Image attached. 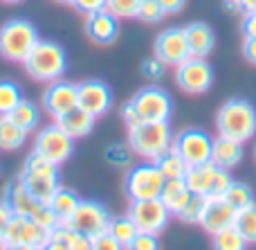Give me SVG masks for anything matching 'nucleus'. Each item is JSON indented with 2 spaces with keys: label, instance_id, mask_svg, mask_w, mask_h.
I'll return each instance as SVG.
<instances>
[{
  "label": "nucleus",
  "instance_id": "nucleus-39",
  "mask_svg": "<svg viewBox=\"0 0 256 250\" xmlns=\"http://www.w3.org/2000/svg\"><path fill=\"white\" fill-rule=\"evenodd\" d=\"M92 250H126V248L110 232H102L97 237H92Z\"/></svg>",
  "mask_w": 256,
  "mask_h": 250
},
{
  "label": "nucleus",
  "instance_id": "nucleus-7",
  "mask_svg": "<svg viewBox=\"0 0 256 250\" xmlns=\"http://www.w3.org/2000/svg\"><path fill=\"white\" fill-rule=\"evenodd\" d=\"M164 183H166V178L160 171V167L148 160L135 165L128 171L124 189L130 201H146V198H160Z\"/></svg>",
  "mask_w": 256,
  "mask_h": 250
},
{
  "label": "nucleus",
  "instance_id": "nucleus-22",
  "mask_svg": "<svg viewBox=\"0 0 256 250\" xmlns=\"http://www.w3.org/2000/svg\"><path fill=\"white\" fill-rule=\"evenodd\" d=\"M243 160V142H236L232 138L218 135L212 147V162H216L222 169H234Z\"/></svg>",
  "mask_w": 256,
  "mask_h": 250
},
{
  "label": "nucleus",
  "instance_id": "nucleus-37",
  "mask_svg": "<svg viewBox=\"0 0 256 250\" xmlns=\"http://www.w3.org/2000/svg\"><path fill=\"white\" fill-rule=\"evenodd\" d=\"M166 16L162 9V5L158 0H142L140 9H137V18L144 23H160L162 18Z\"/></svg>",
  "mask_w": 256,
  "mask_h": 250
},
{
  "label": "nucleus",
  "instance_id": "nucleus-9",
  "mask_svg": "<svg viewBox=\"0 0 256 250\" xmlns=\"http://www.w3.org/2000/svg\"><path fill=\"white\" fill-rule=\"evenodd\" d=\"M112 216L108 214V210L99 201H88L81 198V203L76 205V210L72 212V216L66 221V225H70L72 230L86 234V237H97L102 232H108Z\"/></svg>",
  "mask_w": 256,
  "mask_h": 250
},
{
  "label": "nucleus",
  "instance_id": "nucleus-48",
  "mask_svg": "<svg viewBox=\"0 0 256 250\" xmlns=\"http://www.w3.org/2000/svg\"><path fill=\"white\" fill-rule=\"evenodd\" d=\"M238 3H240V12L243 14L256 12V0H238Z\"/></svg>",
  "mask_w": 256,
  "mask_h": 250
},
{
  "label": "nucleus",
  "instance_id": "nucleus-53",
  "mask_svg": "<svg viewBox=\"0 0 256 250\" xmlns=\"http://www.w3.org/2000/svg\"><path fill=\"white\" fill-rule=\"evenodd\" d=\"M254 158H256V149H254Z\"/></svg>",
  "mask_w": 256,
  "mask_h": 250
},
{
  "label": "nucleus",
  "instance_id": "nucleus-10",
  "mask_svg": "<svg viewBox=\"0 0 256 250\" xmlns=\"http://www.w3.org/2000/svg\"><path fill=\"white\" fill-rule=\"evenodd\" d=\"M176 84L189 95H202L214 84V68L204 57H189L176 66Z\"/></svg>",
  "mask_w": 256,
  "mask_h": 250
},
{
  "label": "nucleus",
  "instance_id": "nucleus-16",
  "mask_svg": "<svg viewBox=\"0 0 256 250\" xmlns=\"http://www.w3.org/2000/svg\"><path fill=\"white\" fill-rule=\"evenodd\" d=\"M155 57L166 66H180L182 61L191 57L189 43H186L184 27H168V30L160 32L155 39Z\"/></svg>",
  "mask_w": 256,
  "mask_h": 250
},
{
  "label": "nucleus",
  "instance_id": "nucleus-42",
  "mask_svg": "<svg viewBox=\"0 0 256 250\" xmlns=\"http://www.w3.org/2000/svg\"><path fill=\"white\" fill-rule=\"evenodd\" d=\"M74 9L81 14H86V16H90V14H97L102 12V9H106V0H74Z\"/></svg>",
  "mask_w": 256,
  "mask_h": 250
},
{
  "label": "nucleus",
  "instance_id": "nucleus-1",
  "mask_svg": "<svg viewBox=\"0 0 256 250\" xmlns=\"http://www.w3.org/2000/svg\"><path fill=\"white\" fill-rule=\"evenodd\" d=\"M218 135L232 138L236 142H250L256 135V108L243 97H232L218 108L216 115Z\"/></svg>",
  "mask_w": 256,
  "mask_h": 250
},
{
  "label": "nucleus",
  "instance_id": "nucleus-26",
  "mask_svg": "<svg viewBox=\"0 0 256 250\" xmlns=\"http://www.w3.org/2000/svg\"><path fill=\"white\" fill-rule=\"evenodd\" d=\"M155 165L160 167V171L164 174V178H166V180L184 178L186 171H189V165H186V160H184V158H182L173 147L168 149L166 153H162V156L155 160Z\"/></svg>",
  "mask_w": 256,
  "mask_h": 250
},
{
  "label": "nucleus",
  "instance_id": "nucleus-51",
  "mask_svg": "<svg viewBox=\"0 0 256 250\" xmlns=\"http://www.w3.org/2000/svg\"><path fill=\"white\" fill-rule=\"evenodd\" d=\"M58 3H66V5H72V3H74V0H58Z\"/></svg>",
  "mask_w": 256,
  "mask_h": 250
},
{
  "label": "nucleus",
  "instance_id": "nucleus-32",
  "mask_svg": "<svg viewBox=\"0 0 256 250\" xmlns=\"http://www.w3.org/2000/svg\"><path fill=\"white\" fill-rule=\"evenodd\" d=\"M212 237H214V250H248V246H250V243L240 237V232L234 225L212 234Z\"/></svg>",
  "mask_w": 256,
  "mask_h": 250
},
{
  "label": "nucleus",
  "instance_id": "nucleus-17",
  "mask_svg": "<svg viewBox=\"0 0 256 250\" xmlns=\"http://www.w3.org/2000/svg\"><path fill=\"white\" fill-rule=\"evenodd\" d=\"M43 108L54 120H58L61 115L76 108V84L63 79L52 81L43 93Z\"/></svg>",
  "mask_w": 256,
  "mask_h": 250
},
{
  "label": "nucleus",
  "instance_id": "nucleus-23",
  "mask_svg": "<svg viewBox=\"0 0 256 250\" xmlns=\"http://www.w3.org/2000/svg\"><path fill=\"white\" fill-rule=\"evenodd\" d=\"M58 126H61L63 131H66L68 135H70L72 140H79V138H86V135L90 133V131L94 129V122H97V117H92L90 113H86L84 108H72L70 113H66V115H61L58 120H54Z\"/></svg>",
  "mask_w": 256,
  "mask_h": 250
},
{
  "label": "nucleus",
  "instance_id": "nucleus-45",
  "mask_svg": "<svg viewBox=\"0 0 256 250\" xmlns=\"http://www.w3.org/2000/svg\"><path fill=\"white\" fill-rule=\"evenodd\" d=\"M243 54L252 66H256V36H245L243 41Z\"/></svg>",
  "mask_w": 256,
  "mask_h": 250
},
{
  "label": "nucleus",
  "instance_id": "nucleus-15",
  "mask_svg": "<svg viewBox=\"0 0 256 250\" xmlns=\"http://www.w3.org/2000/svg\"><path fill=\"white\" fill-rule=\"evenodd\" d=\"M50 241V230L40 228L34 219L22 214H12L4 230V241L2 246H14V243H30V246L43 248Z\"/></svg>",
  "mask_w": 256,
  "mask_h": 250
},
{
  "label": "nucleus",
  "instance_id": "nucleus-46",
  "mask_svg": "<svg viewBox=\"0 0 256 250\" xmlns=\"http://www.w3.org/2000/svg\"><path fill=\"white\" fill-rule=\"evenodd\" d=\"M122 120H124V124H126V126H135V124H140L137 111L132 108V104H130V102L124 104V108H122Z\"/></svg>",
  "mask_w": 256,
  "mask_h": 250
},
{
  "label": "nucleus",
  "instance_id": "nucleus-5",
  "mask_svg": "<svg viewBox=\"0 0 256 250\" xmlns=\"http://www.w3.org/2000/svg\"><path fill=\"white\" fill-rule=\"evenodd\" d=\"M38 41L40 39L34 23L25 21V18H12L0 27V54L7 61L25 63V59L30 57V52Z\"/></svg>",
  "mask_w": 256,
  "mask_h": 250
},
{
  "label": "nucleus",
  "instance_id": "nucleus-19",
  "mask_svg": "<svg viewBox=\"0 0 256 250\" xmlns=\"http://www.w3.org/2000/svg\"><path fill=\"white\" fill-rule=\"evenodd\" d=\"M2 198H4V203L9 205V210H12L14 214H22V216H30V219H34V214L40 210V205H45V203L36 201V198L32 196L20 176L14 178V180H9L7 187H4Z\"/></svg>",
  "mask_w": 256,
  "mask_h": 250
},
{
  "label": "nucleus",
  "instance_id": "nucleus-43",
  "mask_svg": "<svg viewBox=\"0 0 256 250\" xmlns=\"http://www.w3.org/2000/svg\"><path fill=\"white\" fill-rule=\"evenodd\" d=\"M14 212L9 210V205L4 203V198H0V248H2V241H4V230H7V223L12 219Z\"/></svg>",
  "mask_w": 256,
  "mask_h": 250
},
{
  "label": "nucleus",
  "instance_id": "nucleus-40",
  "mask_svg": "<svg viewBox=\"0 0 256 250\" xmlns=\"http://www.w3.org/2000/svg\"><path fill=\"white\" fill-rule=\"evenodd\" d=\"M164 68H166V63H162L158 57H150V59H146V61L142 63V72H144L148 79H162Z\"/></svg>",
  "mask_w": 256,
  "mask_h": 250
},
{
  "label": "nucleus",
  "instance_id": "nucleus-34",
  "mask_svg": "<svg viewBox=\"0 0 256 250\" xmlns=\"http://www.w3.org/2000/svg\"><path fill=\"white\" fill-rule=\"evenodd\" d=\"M22 95H20V88L18 84L14 81H0V115H9L14 108L20 104Z\"/></svg>",
  "mask_w": 256,
  "mask_h": 250
},
{
  "label": "nucleus",
  "instance_id": "nucleus-14",
  "mask_svg": "<svg viewBox=\"0 0 256 250\" xmlns=\"http://www.w3.org/2000/svg\"><path fill=\"white\" fill-rule=\"evenodd\" d=\"M76 106L84 108L92 117H102L110 111L112 106V93L104 81L99 79H86L76 84Z\"/></svg>",
  "mask_w": 256,
  "mask_h": 250
},
{
  "label": "nucleus",
  "instance_id": "nucleus-2",
  "mask_svg": "<svg viewBox=\"0 0 256 250\" xmlns=\"http://www.w3.org/2000/svg\"><path fill=\"white\" fill-rule=\"evenodd\" d=\"M128 147L144 160L155 162L173 147V133L168 122H140L128 126Z\"/></svg>",
  "mask_w": 256,
  "mask_h": 250
},
{
  "label": "nucleus",
  "instance_id": "nucleus-12",
  "mask_svg": "<svg viewBox=\"0 0 256 250\" xmlns=\"http://www.w3.org/2000/svg\"><path fill=\"white\" fill-rule=\"evenodd\" d=\"M34 151H38L40 156H45L48 160H52L54 165L61 167L63 162L72 156V151H74V140L54 122V124H50V126H43V129L36 133Z\"/></svg>",
  "mask_w": 256,
  "mask_h": 250
},
{
  "label": "nucleus",
  "instance_id": "nucleus-47",
  "mask_svg": "<svg viewBox=\"0 0 256 250\" xmlns=\"http://www.w3.org/2000/svg\"><path fill=\"white\" fill-rule=\"evenodd\" d=\"M158 3L162 5L164 14H180L184 9L186 0H158Z\"/></svg>",
  "mask_w": 256,
  "mask_h": 250
},
{
  "label": "nucleus",
  "instance_id": "nucleus-4",
  "mask_svg": "<svg viewBox=\"0 0 256 250\" xmlns=\"http://www.w3.org/2000/svg\"><path fill=\"white\" fill-rule=\"evenodd\" d=\"M20 178L27 185L32 196L40 203H48V205L52 201V196L56 194V189L61 187L58 185V165H54L52 160L40 156L38 151H32L27 156Z\"/></svg>",
  "mask_w": 256,
  "mask_h": 250
},
{
  "label": "nucleus",
  "instance_id": "nucleus-29",
  "mask_svg": "<svg viewBox=\"0 0 256 250\" xmlns=\"http://www.w3.org/2000/svg\"><path fill=\"white\" fill-rule=\"evenodd\" d=\"M234 228L240 232V237L252 246L256 243V203L252 205L243 207V210L236 212V219H234Z\"/></svg>",
  "mask_w": 256,
  "mask_h": 250
},
{
  "label": "nucleus",
  "instance_id": "nucleus-30",
  "mask_svg": "<svg viewBox=\"0 0 256 250\" xmlns=\"http://www.w3.org/2000/svg\"><path fill=\"white\" fill-rule=\"evenodd\" d=\"M9 117H12L20 129H25L27 133H30V131H34L36 124H38V106H36L34 102H30V99H20V104L9 113Z\"/></svg>",
  "mask_w": 256,
  "mask_h": 250
},
{
  "label": "nucleus",
  "instance_id": "nucleus-35",
  "mask_svg": "<svg viewBox=\"0 0 256 250\" xmlns=\"http://www.w3.org/2000/svg\"><path fill=\"white\" fill-rule=\"evenodd\" d=\"M204 205H207V196H200V194H194L191 201L182 207V212L178 214V219L184 221V223H198L200 225V219H202V212H204Z\"/></svg>",
  "mask_w": 256,
  "mask_h": 250
},
{
  "label": "nucleus",
  "instance_id": "nucleus-33",
  "mask_svg": "<svg viewBox=\"0 0 256 250\" xmlns=\"http://www.w3.org/2000/svg\"><path fill=\"white\" fill-rule=\"evenodd\" d=\"M108 232L112 234V237L117 239V241L122 243V246H128V243L132 241V239L140 234V230H137V225L132 223L130 216H117V219L110 221V225H108Z\"/></svg>",
  "mask_w": 256,
  "mask_h": 250
},
{
  "label": "nucleus",
  "instance_id": "nucleus-20",
  "mask_svg": "<svg viewBox=\"0 0 256 250\" xmlns=\"http://www.w3.org/2000/svg\"><path fill=\"white\" fill-rule=\"evenodd\" d=\"M117 34H120V18H115L110 12L102 9V12L88 16V36L94 43L110 45L115 43Z\"/></svg>",
  "mask_w": 256,
  "mask_h": 250
},
{
  "label": "nucleus",
  "instance_id": "nucleus-31",
  "mask_svg": "<svg viewBox=\"0 0 256 250\" xmlns=\"http://www.w3.org/2000/svg\"><path fill=\"white\" fill-rule=\"evenodd\" d=\"M222 198H225V201L230 203L236 212L243 210V207H248V205H252V203H256L252 187H250L248 183H238V180H234V183L230 185V189L225 192V196Z\"/></svg>",
  "mask_w": 256,
  "mask_h": 250
},
{
  "label": "nucleus",
  "instance_id": "nucleus-36",
  "mask_svg": "<svg viewBox=\"0 0 256 250\" xmlns=\"http://www.w3.org/2000/svg\"><path fill=\"white\" fill-rule=\"evenodd\" d=\"M142 0H106V12L115 18H137Z\"/></svg>",
  "mask_w": 256,
  "mask_h": 250
},
{
  "label": "nucleus",
  "instance_id": "nucleus-3",
  "mask_svg": "<svg viewBox=\"0 0 256 250\" xmlns=\"http://www.w3.org/2000/svg\"><path fill=\"white\" fill-rule=\"evenodd\" d=\"M22 66H25L27 75L32 79L52 84V81H58L66 75L68 54L63 50V45H58L56 41H38Z\"/></svg>",
  "mask_w": 256,
  "mask_h": 250
},
{
  "label": "nucleus",
  "instance_id": "nucleus-28",
  "mask_svg": "<svg viewBox=\"0 0 256 250\" xmlns=\"http://www.w3.org/2000/svg\"><path fill=\"white\" fill-rule=\"evenodd\" d=\"M79 203H81V198L76 196V192L66 189V187H58L56 194L52 196V201H50V207H52V212L58 216V221L66 223V221L72 216V212L76 210Z\"/></svg>",
  "mask_w": 256,
  "mask_h": 250
},
{
  "label": "nucleus",
  "instance_id": "nucleus-25",
  "mask_svg": "<svg viewBox=\"0 0 256 250\" xmlns=\"http://www.w3.org/2000/svg\"><path fill=\"white\" fill-rule=\"evenodd\" d=\"M27 131L20 129L9 115H0V149L2 151H16L25 144Z\"/></svg>",
  "mask_w": 256,
  "mask_h": 250
},
{
  "label": "nucleus",
  "instance_id": "nucleus-27",
  "mask_svg": "<svg viewBox=\"0 0 256 250\" xmlns=\"http://www.w3.org/2000/svg\"><path fill=\"white\" fill-rule=\"evenodd\" d=\"M50 239L61 241L68 250H92V239L76 232V230H72L70 225H66V223H58L56 228L50 232Z\"/></svg>",
  "mask_w": 256,
  "mask_h": 250
},
{
  "label": "nucleus",
  "instance_id": "nucleus-6",
  "mask_svg": "<svg viewBox=\"0 0 256 250\" xmlns=\"http://www.w3.org/2000/svg\"><path fill=\"white\" fill-rule=\"evenodd\" d=\"M186 185L194 194H200V196H225V192L230 189V185L234 183L230 169H222L216 162H202V165L189 167L184 176Z\"/></svg>",
  "mask_w": 256,
  "mask_h": 250
},
{
  "label": "nucleus",
  "instance_id": "nucleus-21",
  "mask_svg": "<svg viewBox=\"0 0 256 250\" xmlns=\"http://www.w3.org/2000/svg\"><path fill=\"white\" fill-rule=\"evenodd\" d=\"M184 34H186V43H189V52L191 57H204L214 52L216 48V34H214L212 25L207 23H189L184 27Z\"/></svg>",
  "mask_w": 256,
  "mask_h": 250
},
{
  "label": "nucleus",
  "instance_id": "nucleus-13",
  "mask_svg": "<svg viewBox=\"0 0 256 250\" xmlns=\"http://www.w3.org/2000/svg\"><path fill=\"white\" fill-rule=\"evenodd\" d=\"M212 147H214L212 135L202 129H184L173 138V149L184 158L189 167L212 160Z\"/></svg>",
  "mask_w": 256,
  "mask_h": 250
},
{
  "label": "nucleus",
  "instance_id": "nucleus-50",
  "mask_svg": "<svg viewBox=\"0 0 256 250\" xmlns=\"http://www.w3.org/2000/svg\"><path fill=\"white\" fill-rule=\"evenodd\" d=\"M43 250H68V248L63 246L61 241H56V239H50V241L43 246Z\"/></svg>",
  "mask_w": 256,
  "mask_h": 250
},
{
  "label": "nucleus",
  "instance_id": "nucleus-24",
  "mask_svg": "<svg viewBox=\"0 0 256 250\" xmlns=\"http://www.w3.org/2000/svg\"><path fill=\"white\" fill-rule=\"evenodd\" d=\"M191 196H194V192L189 189V185H186L184 178L166 180V183H164V187H162V194H160L162 203L168 207V212H171L173 216L180 214L182 207L191 201Z\"/></svg>",
  "mask_w": 256,
  "mask_h": 250
},
{
  "label": "nucleus",
  "instance_id": "nucleus-44",
  "mask_svg": "<svg viewBox=\"0 0 256 250\" xmlns=\"http://www.w3.org/2000/svg\"><path fill=\"white\" fill-rule=\"evenodd\" d=\"M240 30H243V36H256V12L243 14Z\"/></svg>",
  "mask_w": 256,
  "mask_h": 250
},
{
  "label": "nucleus",
  "instance_id": "nucleus-11",
  "mask_svg": "<svg viewBox=\"0 0 256 250\" xmlns=\"http://www.w3.org/2000/svg\"><path fill=\"white\" fill-rule=\"evenodd\" d=\"M128 216L132 219L140 232L160 234L168 225V219L173 214L162 203V198H146V201H130Z\"/></svg>",
  "mask_w": 256,
  "mask_h": 250
},
{
  "label": "nucleus",
  "instance_id": "nucleus-38",
  "mask_svg": "<svg viewBox=\"0 0 256 250\" xmlns=\"http://www.w3.org/2000/svg\"><path fill=\"white\" fill-rule=\"evenodd\" d=\"M126 250H160V239H158V234L140 232V234H137V237L126 246Z\"/></svg>",
  "mask_w": 256,
  "mask_h": 250
},
{
  "label": "nucleus",
  "instance_id": "nucleus-52",
  "mask_svg": "<svg viewBox=\"0 0 256 250\" xmlns=\"http://www.w3.org/2000/svg\"><path fill=\"white\" fill-rule=\"evenodd\" d=\"M2 3H20V0H2Z\"/></svg>",
  "mask_w": 256,
  "mask_h": 250
},
{
  "label": "nucleus",
  "instance_id": "nucleus-18",
  "mask_svg": "<svg viewBox=\"0 0 256 250\" xmlns=\"http://www.w3.org/2000/svg\"><path fill=\"white\" fill-rule=\"evenodd\" d=\"M234 219H236L234 207L222 196H212V198H207V205H204L200 225H202L209 234H216V232H220V230L234 225Z\"/></svg>",
  "mask_w": 256,
  "mask_h": 250
},
{
  "label": "nucleus",
  "instance_id": "nucleus-41",
  "mask_svg": "<svg viewBox=\"0 0 256 250\" xmlns=\"http://www.w3.org/2000/svg\"><path fill=\"white\" fill-rule=\"evenodd\" d=\"M106 156H108V160L115 162V165H126V162L130 160V147H126V144H112L106 151Z\"/></svg>",
  "mask_w": 256,
  "mask_h": 250
},
{
  "label": "nucleus",
  "instance_id": "nucleus-49",
  "mask_svg": "<svg viewBox=\"0 0 256 250\" xmlns=\"http://www.w3.org/2000/svg\"><path fill=\"white\" fill-rule=\"evenodd\" d=\"M2 250H43V248L30 246V243H14V246H2Z\"/></svg>",
  "mask_w": 256,
  "mask_h": 250
},
{
  "label": "nucleus",
  "instance_id": "nucleus-8",
  "mask_svg": "<svg viewBox=\"0 0 256 250\" xmlns=\"http://www.w3.org/2000/svg\"><path fill=\"white\" fill-rule=\"evenodd\" d=\"M132 108L137 111L140 122H168L173 113V99L160 86H148L132 95Z\"/></svg>",
  "mask_w": 256,
  "mask_h": 250
}]
</instances>
